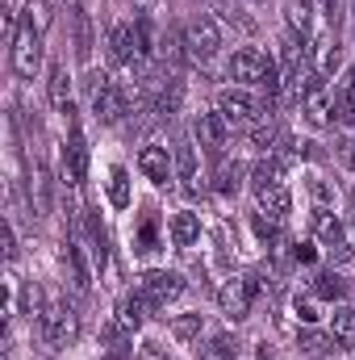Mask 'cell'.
Segmentation results:
<instances>
[{
	"mask_svg": "<svg viewBox=\"0 0 355 360\" xmlns=\"http://www.w3.org/2000/svg\"><path fill=\"white\" fill-rule=\"evenodd\" d=\"M267 105H272L267 96H255V92L243 89V84L217 92V113L226 117V126H239V130H251V126L267 122Z\"/></svg>",
	"mask_w": 355,
	"mask_h": 360,
	"instance_id": "obj_1",
	"label": "cell"
},
{
	"mask_svg": "<svg viewBox=\"0 0 355 360\" xmlns=\"http://www.w3.org/2000/svg\"><path fill=\"white\" fill-rule=\"evenodd\" d=\"M264 293V276L260 272H243V276H226V285L217 289V306L230 323H243L255 306V297Z\"/></svg>",
	"mask_w": 355,
	"mask_h": 360,
	"instance_id": "obj_2",
	"label": "cell"
},
{
	"mask_svg": "<svg viewBox=\"0 0 355 360\" xmlns=\"http://www.w3.org/2000/svg\"><path fill=\"white\" fill-rule=\"evenodd\" d=\"M80 331V314L63 302H46V310L38 314V335L51 344V348H67Z\"/></svg>",
	"mask_w": 355,
	"mask_h": 360,
	"instance_id": "obj_3",
	"label": "cell"
},
{
	"mask_svg": "<svg viewBox=\"0 0 355 360\" xmlns=\"http://www.w3.org/2000/svg\"><path fill=\"white\" fill-rule=\"evenodd\" d=\"M180 34H184V51H188L192 63H209V59L217 55V46H222V25H217L213 17H205V13L192 17Z\"/></svg>",
	"mask_w": 355,
	"mask_h": 360,
	"instance_id": "obj_4",
	"label": "cell"
},
{
	"mask_svg": "<svg viewBox=\"0 0 355 360\" xmlns=\"http://www.w3.org/2000/svg\"><path fill=\"white\" fill-rule=\"evenodd\" d=\"M272 68H276V59H272L267 51H260V46H243V51H234V55H230V63H226V76H230L234 84L251 89V84H264Z\"/></svg>",
	"mask_w": 355,
	"mask_h": 360,
	"instance_id": "obj_5",
	"label": "cell"
},
{
	"mask_svg": "<svg viewBox=\"0 0 355 360\" xmlns=\"http://www.w3.org/2000/svg\"><path fill=\"white\" fill-rule=\"evenodd\" d=\"M8 63L21 80H34L42 72V34L34 25H21L17 38H13V51H8Z\"/></svg>",
	"mask_w": 355,
	"mask_h": 360,
	"instance_id": "obj_6",
	"label": "cell"
},
{
	"mask_svg": "<svg viewBox=\"0 0 355 360\" xmlns=\"http://www.w3.org/2000/svg\"><path fill=\"white\" fill-rule=\"evenodd\" d=\"M138 293L159 310V306H168V302H176L180 293H184V276L172 269H147L138 276Z\"/></svg>",
	"mask_w": 355,
	"mask_h": 360,
	"instance_id": "obj_7",
	"label": "cell"
},
{
	"mask_svg": "<svg viewBox=\"0 0 355 360\" xmlns=\"http://www.w3.org/2000/svg\"><path fill=\"white\" fill-rule=\"evenodd\" d=\"M192 139L201 143V151H209L213 160H222L226 155V139H230V126H226V117L213 109V113H196L192 117Z\"/></svg>",
	"mask_w": 355,
	"mask_h": 360,
	"instance_id": "obj_8",
	"label": "cell"
},
{
	"mask_svg": "<svg viewBox=\"0 0 355 360\" xmlns=\"http://www.w3.org/2000/svg\"><path fill=\"white\" fill-rule=\"evenodd\" d=\"M109 59L117 68H134L142 59V42H138V25L134 21H117L109 30Z\"/></svg>",
	"mask_w": 355,
	"mask_h": 360,
	"instance_id": "obj_9",
	"label": "cell"
},
{
	"mask_svg": "<svg viewBox=\"0 0 355 360\" xmlns=\"http://www.w3.org/2000/svg\"><path fill=\"white\" fill-rule=\"evenodd\" d=\"M88 176V143H84V130L72 122V130H67V147H63V184H84Z\"/></svg>",
	"mask_w": 355,
	"mask_h": 360,
	"instance_id": "obj_10",
	"label": "cell"
},
{
	"mask_svg": "<svg viewBox=\"0 0 355 360\" xmlns=\"http://www.w3.org/2000/svg\"><path fill=\"white\" fill-rule=\"evenodd\" d=\"M138 172L151 180V184H172L176 180V160H172V151L168 147H159V143H147L142 151H138Z\"/></svg>",
	"mask_w": 355,
	"mask_h": 360,
	"instance_id": "obj_11",
	"label": "cell"
},
{
	"mask_svg": "<svg viewBox=\"0 0 355 360\" xmlns=\"http://www.w3.org/2000/svg\"><path fill=\"white\" fill-rule=\"evenodd\" d=\"M92 113H96V122H105V126H117V122L130 113V92L121 89V84H109V89L92 101Z\"/></svg>",
	"mask_w": 355,
	"mask_h": 360,
	"instance_id": "obj_12",
	"label": "cell"
},
{
	"mask_svg": "<svg viewBox=\"0 0 355 360\" xmlns=\"http://www.w3.org/2000/svg\"><path fill=\"white\" fill-rule=\"evenodd\" d=\"M172 160H176V180H184V188H188L192 197L205 193V180H201V168H196V147H192L188 139H180L176 143Z\"/></svg>",
	"mask_w": 355,
	"mask_h": 360,
	"instance_id": "obj_13",
	"label": "cell"
},
{
	"mask_svg": "<svg viewBox=\"0 0 355 360\" xmlns=\"http://www.w3.org/2000/svg\"><path fill=\"white\" fill-rule=\"evenodd\" d=\"M100 344H105V352L113 360H130L134 356V327H126L121 319H109L100 327Z\"/></svg>",
	"mask_w": 355,
	"mask_h": 360,
	"instance_id": "obj_14",
	"label": "cell"
},
{
	"mask_svg": "<svg viewBox=\"0 0 355 360\" xmlns=\"http://www.w3.org/2000/svg\"><path fill=\"white\" fill-rule=\"evenodd\" d=\"M168 235H172L176 248H196V243H201V214L176 210V214L168 218Z\"/></svg>",
	"mask_w": 355,
	"mask_h": 360,
	"instance_id": "obj_15",
	"label": "cell"
},
{
	"mask_svg": "<svg viewBox=\"0 0 355 360\" xmlns=\"http://www.w3.org/2000/svg\"><path fill=\"white\" fill-rule=\"evenodd\" d=\"M314 235H318V243L326 248V252H335V248H343L351 235L343 231V222L335 218V210H314Z\"/></svg>",
	"mask_w": 355,
	"mask_h": 360,
	"instance_id": "obj_16",
	"label": "cell"
},
{
	"mask_svg": "<svg viewBox=\"0 0 355 360\" xmlns=\"http://www.w3.org/2000/svg\"><path fill=\"white\" fill-rule=\"evenodd\" d=\"M330 96H335V126L355 130V68L339 80V89L330 92Z\"/></svg>",
	"mask_w": 355,
	"mask_h": 360,
	"instance_id": "obj_17",
	"label": "cell"
},
{
	"mask_svg": "<svg viewBox=\"0 0 355 360\" xmlns=\"http://www.w3.org/2000/svg\"><path fill=\"white\" fill-rule=\"evenodd\" d=\"M46 96H51V105H55L59 113H72V76H67L63 63H55V68L46 72Z\"/></svg>",
	"mask_w": 355,
	"mask_h": 360,
	"instance_id": "obj_18",
	"label": "cell"
},
{
	"mask_svg": "<svg viewBox=\"0 0 355 360\" xmlns=\"http://www.w3.org/2000/svg\"><path fill=\"white\" fill-rule=\"evenodd\" d=\"M255 197H260V214L276 218V222H284V218H288V210H293V193H288L284 184H272V188L255 193Z\"/></svg>",
	"mask_w": 355,
	"mask_h": 360,
	"instance_id": "obj_19",
	"label": "cell"
},
{
	"mask_svg": "<svg viewBox=\"0 0 355 360\" xmlns=\"http://www.w3.org/2000/svg\"><path fill=\"white\" fill-rule=\"evenodd\" d=\"M63 269H67V276H72V285H76V289H88L92 269L84 264V248H80L76 239H67V243H63Z\"/></svg>",
	"mask_w": 355,
	"mask_h": 360,
	"instance_id": "obj_20",
	"label": "cell"
},
{
	"mask_svg": "<svg viewBox=\"0 0 355 360\" xmlns=\"http://www.w3.org/2000/svg\"><path fill=\"white\" fill-rule=\"evenodd\" d=\"M330 340L339 348H355V306H335L330 310Z\"/></svg>",
	"mask_w": 355,
	"mask_h": 360,
	"instance_id": "obj_21",
	"label": "cell"
},
{
	"mask_svg": "<svg viewBox=\"0 0 355 360\" xmlns=\"http://www.w3.org/2000/svg\"><path fill=\"white\" fill-rule=\"evenodd\" d=\"M151 310H155V306H151L142 293H126V297L117 302V319H121L126 327H134V331L147 323V314H151Z\"/></svg>",
	"mask_w": 355,
	"mask_h": 360,
	"instance_id": "obj_22",
	"label": "cell"
},
{
	"mask_svg": "<svg viewBox=\"0 0 355 360\" xmlns=\"http://www.w3.org/2000/svg\"><path fill=\"white\" fill-rule=\"evenodd\" d=\"M88 256H92V269L105 272L109 264V235H105V226H100V218L88 210Z\"/></svg>",
	"mask_w": 355,
	"mask_h": 360,
	"instance_id": "obj_23",
	"label": "cell"
},
{
	"mask_svg": "<svg viewBox=\"0 0 355 360\" xmlns=\"http://www.w3.org/2000/svg\"><path fill=\"white\" fill-rule=\"evenodd\" d=\"M272 184H284V160H276V155H267V160H260L251 168V188L255 193H264Z\"/></svg>",
	"mask_w": 355,
	"mask_h": 360,
	"instance_id": "obj_24",
	"label": "cell"
},
{
	"mask_svg": "<svg viewBox=\"0 0 355 360\" xmlns=\"http://www.w3.org/2000/svg\"><path fill=\"white\" fill-rule=\"evenodd\" d=\"M213 188H217V193H226V197L243 188V168H239L230 155H222V160H217V168H213Z\"/></svg>",
	"mask_w": 355,
	"mask_h": 360,
	"instance_id": "obj_25",
	"label": "cell"
},
{
	"mask_svg": "<svg viewBox=\"0 0 355 360\" xmlns=\"http://www.w3.org/2000/svg\"><path fill=\"white\" fill-rule=\"evenodd\" d=\"M297 348H301L305 356L322 360L326 352H330V348H339V344H335L330 335H322V331H314V327H301V331H297Z\"/></svg>",
	"mask_w": 355,
	"mask_h": 360,
	"instance_id": "obj_26",
	"label": "cell"
},
{
	"mask_svg": "<svg viewBox=\"0 0 355 360\" xmlns=\"http://www.w3.org/2000/svg\"><path fill=\"white\" fill-rule=\"evenodd\" d=\"M201 331H205V314H201V310H188V314H176V319H172V335H176L180 344L201 340Z\"/></svg>",
	"mask_w": 355,
	"mask_h": 360,
	"instance_id": "obj_27",
	"label": "cell"
},
{
	"mask_svg": "<svg viewBox=\"0 0 355 360\" xmlns=\"http://www.w3.org/2000/svg\"><path fill=\"white\" fill-rule=\"evenodd\" d=\"M159 59H163L168 68H180V63L188 59V51H184V34H180V30H168V34L159 38Z\"/></svg>",
	"mask_w": 355,
	"mask_h": 360,
	"instance_id": "obj_28",
	"label": "cell"
},
{
	"mask_svg": "<svg viewBox=\"0 0 355 360\" xmlns=\"http://www.w3.org/2000/svg\"><path fill=\"white\" fill-rule=\"evenodd\" d=\"M201 360H239V340H234L230 331L213 335V340L205 344V352H201Z\"/></svg>",
	"mask_w": 355,
	"mask_h": 360,
	"instance_id": "obj_29",
	"label": "cell"
},
{
	"mask_svg": "<svg viewBox=\"0 0 355 360\" xmlns=\"http://www.w3.org/2000/svg\"><path fill=\"white\" fill-rule=\"evenodd\" d=\"M314 293H318L322 302H339V297L347 293V285H343L339 272H318V276H314Z\"/></svg>",
	"mask_w": 355,
	"mask_h": 360,
	"instance_id": "obj_30",
	"label": "cell"
},
{
	"mask_svg": "<svg viewBox=\"0 0 355 360\" xmlns=\"http://www.w3.org/2000/svg\"><path fill=\"white\" fill-rule=\"evenodd\" d=\"M109 201H113L117 210L130 205V172H126V168H113V172H109Z\"/></svg>",
	"mask_w": 355,
	"mask_h": 360,
	"instance_id": "obj_31",
	"label": "cell"
},
{
	"mask_svg": "<svg viewBox=\"0 0 355 360\" xmlns=\"http://www.w3.org/2000/svg\"><path fill=\"white\" fill-rule=\"evenodd\" d=\"M25 25H34L38 34H46V25H51V4H46V0H25Z\"/></svg>",
	"mask_w": 355,
	"mask_h": 360,
	"instance_id": "obj_32",
	"label": "cell"
},
{
	"mask_svg": "<svg viewBox=\"0 0 355 360\" xmlns=\"http://www.w3.org/2000/svg\"><path fill=\"white\" fill-rule=\"evenodd\" d=\"M318 302H322L318 293H305V297L297 293V297H293V310H297V319H301L305 327H314V323H318Z\"/></svg>",
	"mask_w": 355,
	"mask_h": 360,
	"instance_id": "obj_33",
	"label": "cell"
},
{
	"mask_svg": "<svg viewBox=\"0 0 355 360\" xmlns=\"http://www.w3.org/2000/svg\"><path fill=\"white\" fill-rule=\"evenodd\" d=\"M309 197H314V210H335V188L326 184V180H318V176H309Z\"/></svg>",
	"mask_w": 355,
	"mask_h": 360,
	"instance_id": "obj_34",
	"label": "cell"
},
{
	"mask_svg": "<svg viewBox=\"0 0 355 360\" xmlns=\"http://www.w3.org/2000/svg\"><path fill=\"white\" fill-rule=\"evenodd\" d=\"M330 155H335V164H339L343 172H355V143L347 139V134L335 139V151H330Z\"/></svg>",
	"mask_w": 355,
	"mask_h": 360,
	"instance_id": "obj_35",
	"label": "cell"
},
{
	"mask_svg": "<svg viewBox=\"0 0 355 360\" xmlns=\"http://www.w3.org/2000/svg\"><path fill=\"white\" fill-rule=\"evenodd\" d=\"M280 139V130L272 126V122H260V126H251V147L255 151H272V143Z\"/></svg>",
	"mask_w": 355,
	"mask_h": 360,
	"instance_id": "obj_36",
	"label": "cell"
},
{
	"mask_svg": "<svg viewBox=\"0 0 355 360\" xmlns=\"http://www.w3.org/2000/svg\"><path fill=\"white\" fill-rule=\"evenodd\" d=\"M109 84H113V80H109V76H105V72H96V68H92L88 76H84V92H88L92 101H96V96H100V92L109 89Z\"/></svg>",
	"mask_w": 355,
	"mask_h": 360,
	"instance_id": "obj_37",
	"label": "cell"
},
{
	"mask_svg": "<svg viewBox=\"0 0 355 360\" xmlns=\"http://www.w3.org/2000/svg\"><path fill=\"white\" fill-rule=\"evenodd\" d=\"M4 256H8V260H17V231H13V226L4 231Z\"/></svg>",
	"mask_w": 355,
	"mask_h": 360,
	"instance_id": "obj_38",
	"label": "cell"
},
{
	"mask_svg": "<svg viewBox=\"0 0 355 360\" xmlns=\"http://www.w3.org/2000/svg\"><path fill=\"white\" fill-rule=\"evenodd\" d=\"M255 360H284V356L276 352V344H267V340H264V344H260V352H255Z\"/></svg>",
	"mask_w": 355,
	"mask_h": 360,
	"instance_id": "obj_39",
	"label": "cell"
},
{
	"mask_svg": "<svg viewBox=\"0 0 355 360\" xmlns=\"http://www.w3.org/2000/svg\"><path fill=\"white\" fill-rule=\"evenodd\" d=\"M142 356H147V360H159V344H155V340H151V344H142Z\"/></svg>",
	"mask_w": 355,
	"mask_h": 360,
	"instance_id": "obj_40",
	"label": "cell"
},
{
	"mask_svg": "<svg viewBox=\"0 0 355 360\" xmlns=\"http://www.w3.org/2000/svg\"><path fill=\"white\" fill-rule=\"evenodd\" d=\"M351 239H355V226H351Z\"/></svg>",
	"mask_w": 355,
	"mask_h": 360,
	"instance_id": "obj_41",
	"label": "cell"
},
{
	"mask_svg": "<svg viewBox=\"0 0 355 360\" xmlns=\"http://www.w3.org/2000/svg\"><path fill=\"white\" fill-rule=\"evenodd\" d=\"M351 25H355V17H351Z\"/></svg>",
	"mask_w": 355,
	"mask_h": 360,
	"instance_id": "obj_42",
	"label": "cell"
}]
</instances>
